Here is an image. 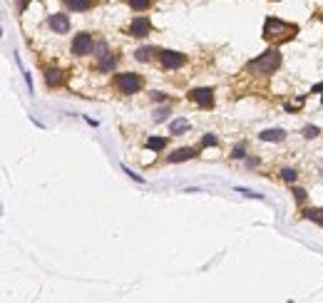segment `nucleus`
<instances>
[{
	"instance_id": "nucleus-5",
	"label": "nucleus",
	"mask_w": 323,
	"mask_h": 303,
	"mask_svg": "<svg viewBox=\"0 0 323 303\" xmlns=\"http://www.w3.org/2000/svg\"><path fill=\"white\" fill-rule=\"evenodd\" d=\"M95 50V42H92V35H87V33H82V35H77L75 40H72V52L75 55H90Z\"/></svg>"
},
{
	"instance_id": "nucleus-10",
	"label": "nucleus",
	"mask_w": 323,
	"mask_h": 303,
	"mask_svg": "<svg viewBox=\"0 0 323 303\" xmlns=\"http://www.w3.org/2000/svg\"><path fill=\"white\" fill-rule=\"evenodd\" d=\"M284 137H286L284 129H264V132H261V139L264 142H281Z\"/></svg>"
},
{
	"instance_id": "nucleus-11",
	"label": "nucleus",
	"mask_w": 323,
	"mask_h": 303,
	"mask_svg": "<svg viewBox=\"0 0 323 303\" xmlns=\"http://www.w3.org/2000/svg\"><path fill=\"white\" fill-rule=\"evenodd\" d=\"M115 65H117V60H115L110 52H107V55H102V57H100L97 70H100V72H110V70H115Z\"/></svg>"
},
{
	"instance_id": "nucleus-23",
	"label": "nucleus",
	"mask_w": 323,
	"mask_h": 303,
	"mask_svg": "<svg viewBox=\"0 0 323 303\" xmlns=\"http://www.w3.org/2000/svg\"><path fill=\"white\" fill-rule=\"evenodd\" d=\"M239 194H244V197H254V199H264L261 194H256V191H249V189H239Z\"/></svg>"
},
{
	"instance_id": "nucleus-16",
	"label": "nucleus",
	"mask_w": 323,
	"mask_h": 303,
	"mask_svg": "<svg viewBox=\"0 0 323 303\" xmlns=\"http://www.w3.org/2000/svg\"><path fill=\"white\" fill-rule=\"evenodd\" d=\"M152 55H154V48H139V50L135 52V57H137L139 62H147Z\"/></svg>"
},
{
	"instance_id": "nucleus-4",
	"label": "nucleus",
	"mask_w": 323,
	"mask_h": 303,
	"mask_svg": "<svg viewBox=\"0 0 323 303\" xmlns=\"http://www.w3.org/2000/svg\"><path fill=\"white\" fill-rule=\"evenodd\" d=\"M159 60H162V65L167 70H179V67H184V62H187V57L182 52H171V50H162Z\"/></svg>"
},
{
	"instance_id": "nucleus-7",
	"label": "nucleus",
	"mask_w": 323,
	"mask_h": 303,
	"mask_svg": "<svg viewBox=\"0 0 323 303\" xmlns=\"http://www.w3.org/2000/svg\"><path fill=\"white\" fill-rule=\"evenodd\" d=\"M194 102H197L199 107H211L214 104V95H211V90H206V87H199V90H191V95H189Z\"/></svg>"
},
{
	"instance_id": "nucleus-20",
	"label": "nucleus",
	"mask_w": 323,
	"mask_h": 303,
	"mask_svg": "<svg viewBox=\"0 0 323 303\" xmlns=\"http://www.w3.org/2000/svg\"><path fill=\"white\" fill-rule=\"evenodd\" d=\"M244 152H246V144H236L234 152H231V157L234 159H244Z\"/></svg>"
},
{
	"instance_id": "nucleus-14",
	"label": "nucleus",
	"mask_w": 323,
	"mask_h": 303,
	"mask_svg": "<svg viewBox=\"0 0 323 303\" xmlns=\"http://www.w3.org/2000/svg\"><path fill=\"white\" fill-rule=\"evenodd\" d=\"M187 129H189V122H187V119H174V122H171V124H169V132H171V135H179V132H187Z\"/></svg>"
},
{
	"instance_id": "nucleus-1",
	"label": "nucleus",
	"mask_w": 323,
	"mask_h": 303,
	"mask_svg": "<svg viewBox=\"0 0 323 303\" xmlns=\"http://www.w3.org/2000/svg\"><path fill=\"white\" fill-rule=\"evenodd\" d=\"M278 65H281V52H278V50H269V52H264L258 60H251V62H249V72L264 77V75L276 72Z\"/></svg>"
},
{
	"instance_id": "nucleus-2",
	"label": "nucleus",
	"mask_w": 323,
	"mask_h": 303,
	"mask_svg": "<svg viewBox=\"0 0 323 303\" xmlns=\"http://www.w3.org/2000/svg\"><path fill=\"white\" fill-rule=\"evenodd\" d=\"M298 33L296 25H289V23H281V20H266V25H264V37L271 40V42H284V40H291L293 35Z\"/></svg>"
},
{
	"instance_id": "nucleus-3",
	"label": "nucleus",
	"mask_w": 323,
	"mask_h": 303,
	"mask_svg": "<svg viewBox=\"0 0 323 303\" xmlns=\"http://www.w3.org/2000/svg\"><path fill=\"white\" fill-rule=\"evenodd\" d=\"M115 84H117V90L122 95H135V92L142 90V77L135 75V72H124V75H117Z\"/></svg>"
},
{
	"instance_id": "nucleus-18",
	"label": "nucleus",
	"mask_w": 323,
	"mask_h": 303,
	"mask_svg": "<svg viewBox=\"0 0 323 303\" xmlns=\"http://www.w3.org/2000/svg\"><path fill=\"white\" fill-rule=\"evenodd\" d=\"M129 5H132L135 10H147L149 5H152V0H127Z\"/></svg>"
},
{
	"instance_id": "nucleus-26",
	"label": "nucleus",
	"mask_w": 323,
	"mask_h": 303,
	"mask_svg": "<svg viewBox=\"0 0 323 303\" xmlns=\"http://www.w3.org/2000/svg\"><path fill=\"white\" fill-rule=\"evenodd\" d=\"M293 194H296V199H298V202H304V199H306V191H304V189H293Z\"/></svg>"
},
{
	"instance_id": "nucleus-24",
	"label": "nucleus",
	"mask_w": 323,
	"mask_h": 303,
	"mask_svg": "<svg viewBox=\"0 0 323 303\" xmlns=\"http://www.w3.org/2000/svg\"><path fill=\"white\" fill-rule=\"evenodd\" d=\"M122 169H124V174H129V177H132V179H135V182H139V184H142V182H144V179H142V177H139V174H135V171H132V169H127V167H122Z\"/></svg>"
},
{
	"instance_id": "nucleus-17",
	"label": "nucleus",
	"mask_w": 323,
	"mask_h": 303,
	"mask_svg": "<svg viewBox=\"0 0 323 303\" xmlns=\"http://www.w3.org/2000/svg\"><path fill=\"white\" fill-rule=\"evenodd\" d=\"M147 147H149V149H154V152H159V149L167 147V139H162V137H152V139H147Z\"/></svg>"
},
{
	"instance_id": "nucleus-9",
	"label": "nucleus",
	"mask_w": 323,
	"mask_h": 303,
	"mask_svg": "<svg viewBox=\"0 0 323 303\" xmlns=\"http://www.w3.org/2000/svg\"><path fill=\"white\" fill-rule=\"evenodd\" d=\"M194 157H197V152L191 147H182V149L174 152V154H169V164H179V162H187V159H194Z\"/></svg>"
},
{
	"instance_id": "nucleus-8",
	"label": "nucleus",
	"mask_w": 323,
	"mask_h": 303,
	"mask_svg": "<svg viewBox=\"0 0 323 303\" xmlns=\"http://www.w3.org/2000/svg\"><path fill=\"white\" fill-rule=\"evenodd\" d=\"M50 28L55 30V33H60V35H65L70 30V20H68V15H62V13H57V15H50Z\"/></svg>"
},
{
	"instance_id": "nucleus-13",
	"label": "nucleus",
	"mask_w": 323,
	"mask_h": 303,
	"mask_svg": "<svg viewBox=\"0 0 323 303\" xmlns=\"http://www.w3.org/2000/svg\"><path fill=\"white\" fill-rule=\"evenodd\" d=\"M68 3V8L70 10H77V13H85V10H90V5H92V0H65Z\"/></svg>"
},
{
	"instance_id": "nucleus-6",
	"label": "nucleus",
	"mask_w": 323,
	"mask_h": 303,
	"mask_svg": "<svg viewBox=\"0 0 323 303\" xmlns=\"http://www.w3.org/2000/svg\"><path fill=\"white\" fill-rule=\"evenodd\" d=\"M149 30H152V23H149L147 17H137V20H132V25H129V35L132 37H147Z\"/></svg>"
},
{
	"instance_id": "nucleus-19",
	"label": "nucleus",
	"mask_w": 323,
	"mask_h": 303,
	"mask_svg": "<svg viewBox=\"0 0 323 303\" xmlns=\"http://www.w3.org/2000/svg\"><path fill=\"white\" fill-rule=\"evenodd\" d=\"M281 177H284V182H289V184H293L298 174H296V169H289V167H286V169L281 171Z\"/></svg>"
},
{
	"instance_id": "nucleus-12",
	"label": "nucleus",
	"mask_w": 323,
	"mask_h": 303,
	"mask_svg": "<svg viewBox=\"0 0 323 303\" xmlns=\"http://www.w3.org/2000/svg\"><path fill=\"white\" fill-rule=\"evenodd\" d=\"M45 82H48V87H60L62 84V72L60 70H48L45 72Z\"/></svg>"
},
{
	"instance_id": "nucleus-15",
	"label": "nucleus",
	"mask_w": 323,
	"mask_h": 303,
	"mask_svg": "<svg viewBox=\"0 0 323 303\" xmlns=\"http://www.w3.org/2000/svg\"><path fill=\"white\" fill-rule=\"evenodd\" d=\"M306 219L308 221H316L318 226H323V209H308L306 211Z\"/></svg>"
},
{
	"instance_id": "nucleus-21",
	"label": "nucleus",
	"mask_w": 323,
	"mask_h": 303,
	"mask_svg": "<svg viewBox=\"0 0 323 303\" xmlns=\"http://www.w3.org/2000/svg\"><path fill=\"white\" fill-rule=\"evenodd\" d=\"M167 115H169V107H162V110H157V112H154V122H164V119H167Z\"/></svg>"
},
{
	"instance_id": "nucleus-22",
	"label": "nucleus",
	"mask_w": 323,
	"mask_h": 303,
	"mask_svg": "<svg viewBox=\"0 0 323 303\" xmlns=\"http://www.w3.org/2000/svg\"><path fill=\"white\" fill-rule=\"evenodd\" d=\"M304 137H306V139H316V137H318V127H306V129H304Z\"/></svg>"
},
{
	"instance_id": "nucleus-25",
	"label": "nucleus",
	"mask_w": 323,
	"mask_h": 303,
	"mask_svg": "<svg viewBox=\"0 0 323 303\" xmlns=\"http://www.w3.org/2000/svg\"><path fill=\"white\" fill-rule=\"evenodd\" d=\"M209 144H217V137H214V135H209V137L202 139V147H209Z\"/></svg>"
}]
</instances>
